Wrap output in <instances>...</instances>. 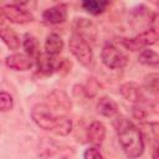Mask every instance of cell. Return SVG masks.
<instances>
[{
	"instance_id": "obj_12",
	"label": "cell",
	"mask_w": 159,
	"mask_h": 159,
	"mask_svg": "<svg viewBox=\"0 0 159 159\" xmlns=\"http://www.w3.org/2000/svg\"><path fill=\"white\" fill-rule=\"evenodd\" d=\"M43 47H45V53L46 55H48L51 57H56L63 50V40L58 34L51 32V34L47 35Z\"/></svg>"
},
{
	"instance_id": "obj_7",
	"label": "cell",
	"mask_w": 159,
	"mask_h": 159,
	"mask_svg": "<svg viewBox=\"0 0 159 159\" xmlns=\"http://www.w3.org/2000/svg\"><path fill=\"white\" fill-rule=\"evenodd\" d=\"M73 34L84 40L88 43H93L97 40V26L93 21L86 17H77L73 21Z\"/></svg>"
},
{
	"instance_id": "obj_11",
	"label": "cell",
	"mask_w": 159,
	"mask_h": 159,
	"mask_svg": "<svg viewBox=\"0 0 159 159\" xmlns=\"http://www.w3.org/2000/svg\"><path fill=\"white\" fill-rule=\"evenodd\" d=\"M5 63L9 68L15 71H27L34 65L31 57H29L26 53H20V52L9 55L5 58Z\"/></svg>"
},
{
	"instance_id": "obj_24",
	"label": "cell",
	"mask_w": 159,
	"mask_h": 159,
	"mask_svg": "<svg viewBox=\"0 0 159 159\" xmlns=\"http://www.w3.org/2000/svg\"><path fill=\"white\" fill-rule=\"evenodd\" d=\"M149 109H150V104L145 103V102H142V103H138V104L133 106L132 113H133V117L135 119L143 122L149 117Z\"/></svg>"
},
{
	"instance_id": "obj_20",
	"label": "cell",
	"mask_w": 159,
	"mask_h": 159,
	"mask_svg": "<svg viewBox=\"0 0 159 159\" xmlns=\"http://www.w3.org/2000/svg\"><path fill=\"white\" fill-rule=\"evenodd\" d=\"M138 61L142 65L149 66V67H158L159 65V55L150 48H144L140 51L138 56Z\"/></svg>"
},
{
	"instance_id": "obj_21",
	"label": "cell",
	"mask_w": 159,
	"mask_h": 159,
	"mask_svg": "<svg viewBox=\"0 0 159 159\" xmlns=\"http://www.w3.org/2000/svg\"><path fill=\"white\" fill-rule=\"evenodd\" d=\"M143 88L147 89L149 93H153L154 96H157L159 89V75L157 72L148 73L143 80Z\"/></svg>"
},
{
	"instance_id": "obj_10",
	"label": "cell",
	"mask_w": 159,
	"mask_h": 159,
	"mask_svg": "<svg viewBox=\"0 0 159 159\" xmlns=\"http://www.w3.org/2000/svg\"><path fill=\"white\" fill-rule=\"evenodd\" d=\"M119 92L122 94V97L124 99H127L128 102L130 103H134V104H138V103H142L144 102V94H143V89L142 87L133 82V81H128V82H124L120 87H119Z\"/></svg>"
},
{
	"instance_id": "obj_4",
	"label": "cell",
	"mask_w": 159,
	"mask_h": 159,
	"mask_svg": "<svg viewBox=\"0 0 159 159\" xmlns=\"http://www.w3.org/2000/svg\"><path fill=\"white\" fill-rule=\"evenodd\" d=\"M68 48L73 57L84 67H89L93 62V51L88 42L72 34L68 40Z\"/></svg>"
},
{
	"instance_id": "obj_27",
	"label": "cell",
	"mask_w": 159,
	"mask_h": 159,
	"mask_svg": "<svg viewBox=\"0 0 159 159\" xmlns=\"http://www.w3.org/2000/svg\"><path fill=\"white\" fill-rule=\"evenodd\" d=\"M152 159H158V147L155 145L153 148V153H152Z\"/></svg>"
},
{
	"instance_id": "obj_28",
	"label": "cell",
	"mask_w": 159,
	"mask_h": 159,
	"mask_svg": "<svg viewBox=\"0 0 159 159\" xmlns=\"http://www.w3.org/2000/svg\"><path fill=\"white\" fill-rule=\"evenodd\" d=\"M60 159H72V158H70V157H67V155H63V157H61Z\"/></svg>"
},
{
	"instance_id": "obj_15",
	"label": "cell",
	"mask_w": 159,
	"mask_h": 159,
	"mask_svg": "<svg viewBox=\"0 0 159 159\" xmlns=\"http://www.w3.org/2000/svg\"><path fill=\"white\" fill-rule=\"evenodd\" d=\"M0 39L5 43V46L11 51H16L21 46V40L19 35L10 27H0Z\"/></svg>"
},
{
	"instance_id": "obj_8",
	"label": "cell",
	"mask_w": 159,
	"mask_h": 159,
	"mask_svg": "<svg viewBox=\"0 0 159 159\" xmlns=\"http://www.w3.org/2000/svg\"><path fill=\"white\" fill-rule=\"evenodd\" d=\"M46 104L57 113H67L72 109V101L70 96L62 89H53L47 96Z\"/></svg>"
},
{
	"instance_id": "obj_5",
	"label": "cell",
	"mask_w": 159,
	"mask_h": 159,
	"mask_svg": "<svg viewBox=\"0 0 159 159\" xmlns=\"http://www.w3.org/2000/svg\"><path fill=\"white\" fill-rule=\"evenodd\" d=\"M101 60L103 65L111 70H119L123 68L128 63V57L127 55L119 50L116 45L107 42L101 51Z\"/></svg>"
},
{
	"instance_id": "obj_14",
	"label": "cell",
	"mask_w": 159,
	"mask_h": 159,
	"mask_svg": "<svg viewBox=\"0 0 159 159\" xmlns=\"http://www.w3.org/2000/svg\"><path fill=\"white\" fill-rule=\"evenodd\" d=\"M106 125L99 120H93L87 129V138L94 145H101L106 138Z\"/></svg>"
},
{
	"instance_id": "obj_25",
	"label": "cell",
	"mask_w": 159,
	"mask_h": 159,
	"mask_svg": "<svg viewBox=\"0 0 159 159\" xmlns=\"http://www.w3.org/2000/svg\"><path fill=\"white\" fill-rule=\"evenodd\" d=\"M14 108V98L9 92L0 91V112H9Z\"/></svg>"
},
{
	"instance_id": "obj_6",
	"label": "cell",
	"mask_w": 159,
	"mask_h": 159,
	"mask_svg": "<svg viewBox=\"0 0 159 159\" xmlns=\"http://www.w3.org/2000/svg\"><path fill=\"white\" fill-rule=\"evenodd\" d=\"M24 4H6L1 6L0 12L2 17L9 20L12 24L17 25H24L34 21V15L25 7H22Z\"/></svg>"
},
{
	"instance_id": "obj_17",
	"label": "cell",
	"mask_w": 159,
	"mask_h": 159,
	"mask_svg": "<svg viewBox=\"0 0 159 159\" xmlns=\"http://www.w3.org/2000/svg\"><path fill=\"white\" fill-rule=\"evenodd\" d=\"M22 47L25 50V53L31 57L32 60H36L41 52H40V43L37 41V39L30 34H25L24 39H22Z\"/></svg>"
},
{
	"instance_id": "obj_1",
	"label": "cell",
	"mask_w": 159,
	"mask_h": 159,
	"mask_svg": "<svg viewBox=\"0 0 159 159\" xmlns=\"http://www.w3.org/2000/svg\"><path fill=\"white\" fill-rule=\"evenodd\" d=\"M119 145L129 159H137L144 153V138L140 129L128 118L119 117L116 122Z\"/></svg>"
},
{
	"instance_id": "obj_23",
	"label": "cell",
	"mask_w": 159,
	"mask_h": 159,
	"mask_svg": "<svg viewBox=\"0 0 159 159\" xmlns=\"http://www.w3.org/2000/svg\"><path fill=\"white\" fill-rule=\"evenodd\" d=\"M72 129H73L72 120L66 116H61V118L58 120V124H57V127H56L53 133L60 135V137H67L72 132Z\"/></svg>"
},
{
	"instance_id": "obj_9",
	"label": "cell",
	"mask_w": 159,
	"mask_h": 159,
	"mask_svg": "<svg viewBox=\"0 0 159 159\" xmlns=\"http://www.w3.org/2000/svg\"><path fill=\"white\" fill-rule=\"evenodd\" d=\"M68 12H67V5L63 2L56 4L51 7H47L42 12V19L51 25H60L63 24L67 20Z\"/></svg>"
},
{
	"instance_id": "obj_22",
	"label": "cell",
	"mask_w": 159,
	"mask_h": 159,
	"mask_svg": "<svg viewBox=\"0 0 159 159\" xmlns=\"http://www.w3.org/2000/svg\"><path fill=\"white\" fill-rule=\"evenodd\" d=\"M99 88H101V84L96 77H88L86 83L82 86V89H83L86 98H94L97 96Z\"/></svg>"
},
{
	"instance_id": "obj_26",
	"label": "cell",
	"mask_w": 159,
	"mask_h": 159,
	"mask_svg": "<svg viewBox=\"0 0 159 159\" xmlns=\"http://www.w3.org/2000/svg\"><path fill=\"white\" fill-rule=\"evenodd\" d=\"M83 159H104L97 147H89L83 152Z\"/></svg>"
},
{
	"instance_id": "obj_18",
	"label": "cell",
	"mask_w": 159,
	"mask_h": 159,
	"mask_svg": "<svg viewBox=\"0 0 159 159\" xmlns=\"http://www.w3.org/2000/svg\"><path fill=\"white\" fill-rule=\"evenodd\" d=\"M37 67H39V71L43 75H51L53 72L57 71V63L58 61H56L55 57H51L46 53H41L37 58Z\"/></svg>"
},
{
	"instance_id": "obj_3",
	"label": "cell",
	"mask_w": 159,
	"mask_h": 159,
	"mask_svg": "<svg viewBox=\"0 0 159 159\" xmlns=\"http://www.w3.org/2000/svg\"><path fill=\"white\" fill-rule=\"evenodd\" d=\"M158 30L155 27H149L134 37H123L120 39V43L124 48L129 51H139L148 48L149 46L157 43L158 41Z\"/></svg>"
},
{
	"instance_id": "obj_19",
	"label": "cell",
	"mask_w": 159,
	"mask_h": 159,
	"mask_svg": "<svg viewBox=\"0 0 159 159\" xmlns=\"http://www.w3.org/2000/svg\"><path fill=\"white\" fill-rule=\"evenodd\" d=\"M83 10H86L91 15H101L109 6V1L107 0H84L81 2Z\"/></svg>"
},
{
	"instance_id": "obj_2",
	"label": "cell",
	"mask_w": 159,
	"mask_h": 159,
	"mask_svg": "<svg viewBox=\"0 0 159 159\" xmlns=\"http://www.w3.org/2000/svg\"><path fill=\"white\" fill-rule=\"evenodd\" d=\"M61 116L56 114V112H53L46 103H37L31 109V118L34 123L39 128L47 132H52V133L55 132Z\"/></svg>"
},
{
	"instance_id": "obj_16",
	"label": "cell",
	"mask_w": 159,
	"mask_h": 159,
	"mask_svg": "<svg viewBox=\"0 0 159 159\" xmlns=\"http://www.w3.org/2000/svg\"><path fill=\"white\" fill-rule=\"evenodd\" d=\"M97 112L103 117H113L118 112V106L114 99L111 97H102L97 102Z\"/></svg>"
},
{
	"instance_id": "obj_13",
	"label": "cell",
	"mask_w": 159,
	"mask_h": 159,
	"mask_svg": "<svg viewBox=\"0 0 159 159\" xmlns=\"http://www.w3.org/2000/svg\"><path fill=\"white\" fill-rule=\"evenodd\" d=\"M58 152H60V145L52 138L43 137L40 139L39 147H37V154L42 159H50L55 157Z\"/></svg>"
}]
</instances>
